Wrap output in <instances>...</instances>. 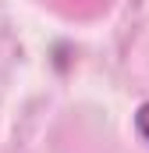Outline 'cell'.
Returning <instances> with one entry per match:
<instances>
[{
    "instance_id": "6da1fadb",
    "label": "cell",
    "mask_w": 149,
    "mask_h": 153,
    "mask_svg": "<svg viewBox=\"0 0 149 153\" xmlns=\"http://www.w3.org/2000/svg\"><path fill=\"white\" fill-rule=\"evenodd\" d=\"M135 132H139V135L149 143V100L139 107V114H135Z\"/></svg>"
}]
</instances>
